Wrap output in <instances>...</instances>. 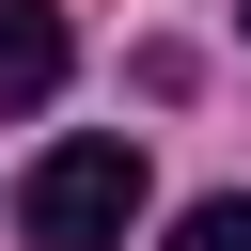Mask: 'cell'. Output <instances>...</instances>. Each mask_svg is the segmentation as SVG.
Returning <instances> with one entry per match:
<instances>
[{
  "label": "cell",
  "instance_id": "obj_1",
  "mask_svg": "<svg viewBox=\"0 0 251 251\" xmlns=\"http://www.w3.org/2000/svg\"><path fill=\"white\" fill-rule=\"evenodd\" d=\"M126 220H141V141H110V126H78V141H47L16 173V235L31 251H126Z\"/></svg>",
  "mask_w": 251,
  "mask_h": 251
},
{
  "label": "cell",
  "instance_id": "obj_2",
  "mask_svg": "<svg viewBox=\"0 0 251 251\" xmlns=\"http://www.w3.org/2000/svg\"><path fill=\"white\" fill-rule=\"evenodd\" d=\"M63 63H78L63 16H47V0H0V126H31V110L63 94Z\"/></svg>",
  "mask_w": 251,
  "mask_h": 251
},
{
  "label": "cell",
  "instance_id": "obj_3",
  "mask_svg": "<svg viewBox=\"0 0 251 251\" xmlns=\"http://www.w3.org/2000/svg\"><path fill=\"white\" fill-rule=\"evenodd\" d=\"M173 251H251V188H220V204H188V220H173Z\"/></svg>",
  "mask_w": 251,
  "mask_h": 251
}]
</instances>
